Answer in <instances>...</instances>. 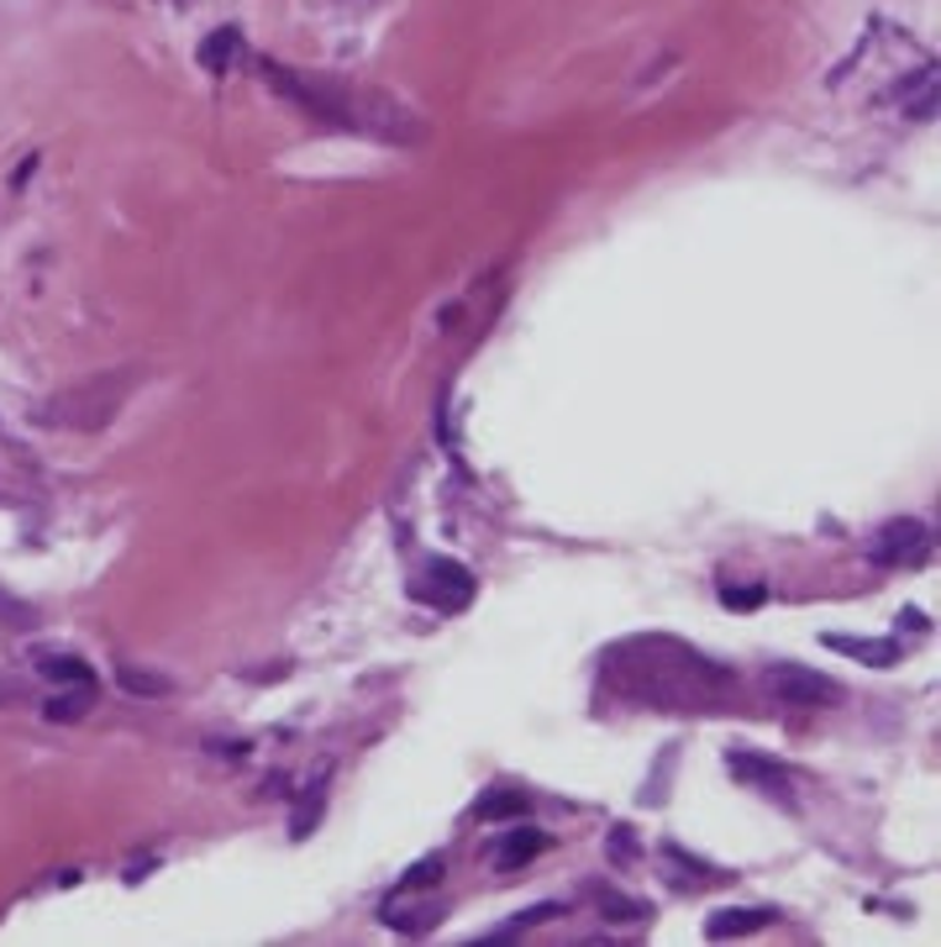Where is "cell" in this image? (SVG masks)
<instances>
[{"instance_id": "cell-10", "label": "cell", "mask_w": 941, "mask_h": 947, "mask_svg": "<svg viewBox=\"0 0 941 947\" xmlns=\"http://www.w3.org/2000/svg\"><path fill=\"white\" fill-rule=\"evenodd\" d=\"M542 853V832H532V827H516V832H505V843H500V858L495 864L500 868H522V864H532Z\"/></svg>"}, {"instance_id": "cell-8", "label": "cell", "mask_w": 941, "mask_h": 947, "mask_svg": "<svg viewBox=\"0 0 941 947\" xmlns=\"http://www.w3.org/2000/svg\"><path fill=\"white\" fill-rule=\"evenodd\" d=\"M768 921H773V910H741V906H731V910H716V916L705 921V937H710V943H726V937H747V931L768 927Z\"/></svg>"}, {"instance_id": "cell-13", "label": "cell", "mask_w": 941, "mask_h": 947, "mask_svg": "<svg viewBox=\"0 0 941 947\" xmlns=\"http://www.w3.org/2000/svg\"><path fill=\"white\" fill-rule=\"evenodd\" d=\"M526 806L532 800H526L522 789H495V795H484L479 806H474V816L479 822H510V816H526Z\"/></svg>"}, {"instance_id": "cell-6", "label": "cell", "mask_w": 941, "mask_h": 947, "mask_svg": "<svg viewBox=\"0 0 941 947\" xmlns=\"http://www.w3.org/2000/svg\"><path fill=\"white\" fill-rule=\"evenodd\" d=\"M726 774L741 779L747 789H758L768 800H779V806H795V779H789V768L773 764V758H762V753H726Z\"/></svg>"}, {"instance_id": "cell-3", "label": "cell", "mask_w": 941, "mask_h": 947, "mask_svg": "<svg viewBox=\"0 0 941 947\" xmlns=\"http://www.w3.org/2000/svg\"><path fill=\"white\" fill-rule=\"evenodd\" d=\"M762 689H768L779 706H800V711H821V706H837V701H841L837 679H826L821 668H805V664H795V658L768 664V674H762Z\"/></svg>"}, {"instance_id": "cell-1", "label": "cell", "mask_w": 941, "mask_h": 947, "mask_svg": "<svg viewBox=\"0 0 941 947\" xmlns=\"http://www.w3.org/2000/svg\"><path fill=\"white\" fill-rule=\"evenodd\" d=\"M263 80L274 84L280 95H290L295 105H305L316 121H337V127H353V132H380V138H411V121H405L401 105L380 101V95H353L342 84H326L316 74H301V69H280V63H259Z\"/></svg>"}, {"instance_id": "cell-12", "label": "cell", "mask_w": 941, "mask_h": 947, "mask_svg": "<svg viewBox=\"0 0 941 947\" xmlns=\"http://www.w3.org/2000/svg\"><path fill=\"white\" fill-rule=\"evenodd\" d=\"M90 706H95V685H74L69 695H53V701L42 706V716H48V722H80Z\"/></svg>"}, {"instance_id": "cell-19", "label": "cell", "mask_w": 941, "mask_h": 947, "mask_svg": "<svg viewBox=\"0 0 941 947\" xmlns=\"http://www.w3.org/2000/svg\"><path fill=\"white\" fill-rule=\"evenodd\" d=\"M721 601L731 605V611H752V605H762V590H721Z\"/></svg>"}, {"instance_id": "cell-2", "label": "cell", "mask_w": 941, "mask_h": 947, "mask_svg": "<svg viewBox=\"0 0 941 947\" xmlns=\"http://www.w3.org/2000/svg\"><path fill=\"white\" fill-rule=\"evenodd\" d=\"M132 384H138V369L95 374V380H84V384H74V390L53 395V401L42 405V422L48 426H74V432H95V426H105L121 405H127Z\"/></svg>"}, {"instance_id": "cell-17", "label": "cell", "mask_w": 941, "mask_h": 947, "mask_svg": "<svg viewBox=\"0 0 941 947\" xmlns=\"http://www.w3.org/2000/svg\"><path fill=\"white\" fill-rule=\"evenodd\" d=\"M437 874H442V858H421V864L411 868V874H405V889H421V885H432Z\"/></svg>"}, {"instance_id": "cell-18", "label": "cell", "mask_w": 941, "mask_h": 947, "mask_svg": "<svg viewBox=\"0 0 941 947\" xmlns=\"http://www.w3.org/2000/svg\"><path fill=\"white\" fill-rule=\"evenodd\" d=\"M610 858L631 864L637 858V843H631V827H610Z\"/></svg>"}, {"instance_id": "cell-15", "label": "cell", "mask_w": 941, "mask_h": 947, "mask_svg": "<svg viewBox=\"0 0 941 947\" xmlns=\"http://www.w3.org/2000/svg\"><path fill=\"white\" fill-rule=\"evenodd\" d=\"M600 906H605L610 921H637V916H647L641 900H626V895H616V889H600Z\"/></svg>"}, {"instance_id": "cell-7", "label": "cell", "mask_w": 941, "mask_h": 947, "mask_svg": "<svg viewBox=\"0 0 941 947\" xmlns=\"http://www.w3.org/2000/svg\"><path fill=\"white\" fill-rule=\"evenodd\" d=\"M831 653H847V658H858V664H873V668H889L900 664V643L894 637H841V632H831V637H821Z\"/></svg>"}, {"instance_id": "cell-9", "label": "cell", "mask_w": 941, "mask_h": 947, "mask_svg": "<svg viewBox=\"0 0 941 947\" xmlns=\"http://www.w3.org/2000/svg\"><path fill=\"white\" fill-rule=\"evenodd\" d=\"M237 59H242V32L237 27H216V32L201 42V63L211 69V74H226Z\"/></svg>"}, {"instance_id": "cell-4", "label": "cell", "mask_w": 941, "mask_h": 947, "mask_svg": "<svg viewBox=\"0 0 941 947\" xmlns=\"http://www.w3.org/2000/svg\"><path fill=\"white\" fill-rule=\"evenodd\" d=\"M868 553H873L879 568H921L931 558V526L910 522V516H894V522L879 526V537H873Z\"/></svg>"}, {"instance_id": "cell-14", "label": "cell", "mask_w": 941, "mask_h": 947, "mask_svg": "<svg viewBox=\"0 0 941 947\" xmlns=\"http://www.w3.org/2000/svg\"><path fill=\"white\" fill-rule=\"evenodd\" d=\"M117 679H121V689H132V695H169V679H163V674H142V668H117Z\"/></svg>"}, {"instance_id": "cell-11", "label": "cell", "mask_w": 941, "mask_h": 947, "mask_svg": "<svg viewBox=\"0 0 941 947\" xmlns=\"http://www.w3.org/2000/svg\"><path fill=\"white\" fill-rule=\"evenodd\" d=\"M38 668L48 674V679H59V685H95V679H90V664L74 658V653H42Z\"/></svg>"}, {"instance_id": "cell-16", "label": "cell", "mask_w": 941, "mask_h": 947, "mask_svg": "<svg viewBox=\"0 0 941 947\" xmlns=\"http://www.w3.org/2000/svg\"><path fill=\"white\" fill-rule=\"evenodd\" d=\"M316 816H321V789H311V795H305V806L295 810V822H290V827H295V837H305Z\"/></svg>"}, {"instance_id": "cell-20", "label": "cell", "mask_w": 941, "mask_h": 947, "mask_svg": "<svg viewBox=\"0 0 941 947\" xmlns=\"http://www.w3.org/2000/svg\"><path fill=\"white\" fill-rule=\"evenodd\" d=\"M0 616H6V622H11V626H21V622H27V616H32V611H27V605H17V601H11V595H6V590H0Z\"/></svg>"}, {"instance_id": "cell-5", "label": "cell", "mask_w": 941, "mask_h": 947, "mask_svg": "<svg viewBox=\"0 0 941 947\" xmlns=\"http://www.w3.org/2000/svg\"><path fill=\"white\" fill-rule=\"evenodd\" d=\"M416 601H426L432 611H463V605L474 601V574L453 558H432V564L421 568V580L411 585Z\"/></svg>"}]
</instances>
